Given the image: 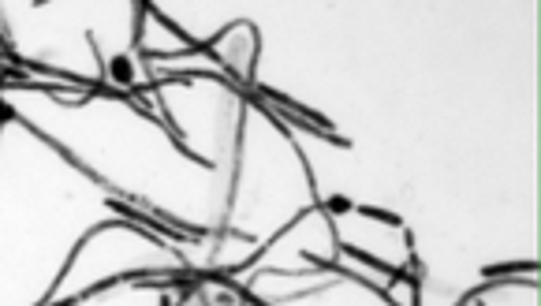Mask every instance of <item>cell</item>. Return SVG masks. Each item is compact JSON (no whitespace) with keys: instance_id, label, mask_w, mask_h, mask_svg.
<instances>
[{"instance_id":"6da1fadb","label":"cell","mask_w":541,"mask_h":306,"mask_svg":"<svg viewBox=\"0 0 541 306\" xmlns=\"http://www.w3.org/2000/svg\"><path fill=\"white\" fill-rule=\"evenodd\" d=\"M105 75L116 82V86H135V79H139V71H135L131 56H113V60L105 64Z\"/></svg>"},{"instance_id":"7a4b0ae2","label":"cell","mask_w":541,"mask_h":306,"mask_svg":"<svg viewBox=\"0 0 541 306\" xmlns=\"http://www.w3.org/2000/svg\"><path fill=\"white\" fill-rule=\"evenodd\" d=\"M8 120H19V113H15V105H12V101H4V97H0V127H4Z\"/></svg>"},{"instance_id":"3957f363","label":"cell","mask_w":541,"mask_h":306,"mask_svg":"<svg viewBox=\"0 0 541 306\" xmlns=\"http://www.w3.org/2000/svg\"><path fill=\"white\" fill-rule=\"evenodd\" d=\"M325 209H332V213H343V209H351V202H347V198H332Z\"/></svg>"}]
</instances>
